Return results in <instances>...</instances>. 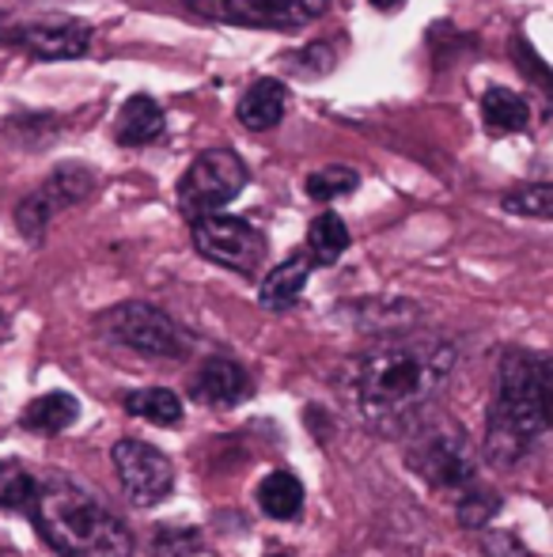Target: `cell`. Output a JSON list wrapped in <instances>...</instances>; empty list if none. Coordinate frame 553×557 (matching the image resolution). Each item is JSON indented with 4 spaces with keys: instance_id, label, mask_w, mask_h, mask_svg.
Returning <instances> with one entry per match:
<instances>
[{
    "instance_id": "13",
    "label": "cell",
    "mask_w": 553,
    "mask_h": 557,
    "mask_svg": "<svg viewBox=\"0 0 553 557\" xmlns=\"http://www.w3.org/2000/svg\"><path fill=\"white\" fill-rule=\"evenodd\" d=\"M307 277H311V258L307 255L285 258V262H280L277 270H269V277L262 281L259 304L266 311H288L296 300H300V293H303V285H307Z\"/></svg>"
},
{
    "instance_id": "17",
    "label": "cell",
    "mask_w": 553,
    "mask_h": 557,
    "mask_svg": "<svg viewBox=\"0 0 553 557\" xmlns=\"http://www.w3.org/2000/svg\"><path fill=\"white\" fill-rule=\"evenodd\" d=\"M259 508L269 520H296L303 512V482L292 470H274L259 482Z\"/></svg>"
},
{
    "instance_id": "25",
    "label": "cell",
    "mask_w": 553,
    "mask_h": 557,
    "mask_svg": "<svg viewBox=\"0 0 553 557\" xmlns=\"http://www.w3.org/2000/svg\"><path fill=\"white\" fill-rule=\"evenodd\" d=\"M50 216H53V209L46 206V198L38 190L27 194V198L20 201V209H15V224H20V232L27 235V239H42Z\"/></svg>"
},
{
    "instance_id": "10",
    "label": "cell",
    "mask_w": 553,
    "mask_h": 557,
    "mask_svg": "<svg viewBox=\"0 0 553 557\" xmlns=\"http://www.w3.org/2000/svg\"><path fill=\"white\" fill-rule=\"evenodd\" d=\"M12 35L8 42L23 46L27 53L42 61H68V58H84L91 46V27L80 20H68V15H42V20H27V23H12Z\"/></svg>"
},
{
    "instance_id": "18",
    "label": "cell",
    "mask_w": 553,
    "mask_h": 557,
    "mask_svg": "<svg viewBox=\"0 0 553 557\" xmlns=\"http://www.w3.org/2000/svg\"><path fill=\"white\" fill-rule=\"evenodd\" d=\"M353 235L338 213H318L307 227V258L311 265H334L349 250Z\"/></svg>"
},
{
    "instance_id": "19",
    "label": "cell",
    "mask_w": 553,
    "mask_h": 557,
    "mask_svg": "<svg viewBox=\"0 0 553 557\" xmlns=\"http://www.w3.org/2000/svg\"><path fill=\"white\" fill-rule=\"evenodd\" d=\"M481 117H486L489 133H519L527 122H531V107H527L524 96L508 88H489L481 96Z\"/></svg>"
},
{
    "instance_id": "21",
    "label": "cell",
    "mask_w": 553,
    "mask_h": 557,
    "mask_svg": "<svg viewBox=\"0 0 553 557\" xmlns=\"http://www.w3.org/2000/svg\"><path fill=\"white\" fill-rule=\"evenodd\" d=\"M35 490H38V478L27 474L23 462H15V459L0 462V508H4V512H23V508H30Z\"/></svg>"
},
{
    "instance_id": "2",
    "label": "cell",
    "mask_w": 553,
    "mask_h": 557,
    "mask_svg": "<svg viewBox=\"0 0 553 557\" xmlns=\"http://www.w3.org/2000/svg\"><path fill=\"white\" fill-rule=\"evenodd\" d=\"M550 357L531 349H504L497 364V395L489 406L486 451L493 462H519L550 429Z\"/></svg>"
},
{
    "instance_id": "14",
    "label": "cell",
    "mask_w": 553,
    "mask_h": 557,
    "mask_svg": "<svg viewBox=\"0 0 553 557\" xmlns=\"http://www.w3.org/2000/svg\"><path fill=\"white\" fill-rule=\"evenodd\" d=\"M163 122H167V117H163V107L155 103L152 96H134L118 111L114 137H118V145H129V148L152 145V140L163 133Z\"/></svg>"
},
{
    "instance_id": "16",
    "label": "cell",
    "mask_w": 553,
    "mask_h": 557,
    "mask_svg": "<svg viewBox=\"0 0 553 557\" xmlns=\"http://www.w3.org/2000/svg\"><path fill=\"white\" fill-rule=\"evenodd\" d=\"M76 418H80V403H76L68 391H50V395L27 403L20 425L27 429V433L58 436V433H65V429L73 425Z\"/></svg>"
},
{
    "instance_id": "11",
    "label": "cell",
    "mask_w": 553,
    "mask_h": 557,
    "mask_svg": "<svg viewBox=\"0 0 553 557\" xmlns=\"http://www.w3.org/2000/svg\"><path fill=\"white\" fill-rule=\"evenodd\" d=\"M247 395H251V375H247V368L231 357L201 360L198 372L190 375V398L193 403L228 410V406L243 403Z\"/></svg>"
},
{
    "instance_id": "27",
    "label": "cell",
    "mask_w": 553,
    "mask_h": 557,
    "mask_svg": "<svg viewBox=\"0 0 553 557\" xmlns=\"http://www.w3.org/2000/svg\"><path fill=\"white\" fill-rule=\"evenodd\" d=\"M481 554L486 557H531V550H527L524 539H519L516 531H486V535H481Z\"/></svg>"
},
{
    "instance_id": "29",
    "label": "cell",
    "mask_w": 553,
    "mask_h": 557,
    "mask_svg": "<svg viewBox=\"0 0 553 557\" xmlns=\"http://www.w3.org/2000/svg\"><path fill=\"white\" fill-rule=\"evenodd\" d=\"M266 557H292V554H266Z\"/></svg>"
},
{
    "instance_id": "7",
    "label": "cell",
    "mask_w": 553,
    "mask_h": 557,
    "mask_svg": "<svg viewBox=\"0 0 553 557\" xmlns=\"http://www.w3.org/2000/svg\"><path fill=\"white\" fill-rule=\"evenodd\" d=\"M190 224H193L190 227L193 247H198V255L209 258V262L243 273V277L259 273L262 262H266V235L251 221H239V216H224V213H205Z\"/></svg>"
},
{
    "instance_id": "5",
    "label": "cell",
    "mask_w": 553,
    "mask_h": 557,
    "mask_svg": "<svg viewBox=\"0 0 553 557\" xmlns=\"http://www.w3.org/2000/svg\"><path fill=\"white\" fill-rule=\"evenodd\" d=\"M247 178H251V171L231 148H209L178 178V209H183L186 221L221 213L224 206H231L243 194Z\"/></svg>"
},
{
    "instance_id": "26",
    "label": "cell",
    "mask_w": 553,
    "mask_h": 557,
    "mask_svg": "<svg viewBox=\"0 0 553 557\" xmlns=\"http://www.w3.org/2000/svg\"><path fill=\"white\" fill-rule=\"evenodd\" d=\"M285 65L292 69L296 76H323V73H330V65H334V50L323 42L303 46L300 53H288Z\"/></svg>"
},
{
    "instance_id": "6",
    "label": "cell",
    "mask_w": 553,
    "mask_h": 557,
    "mask_svg": "<svg viewBox=\"0 0 553 557\" xmlns=\"http://www.w3.org/2000/svg\"><path fill=\"white\" fill-rule=\"evenodd\" d=\"M99 334H106L111 342L126 345V349L148 352V357H183L186 352V334L167 311L152 308V304H118V308L103 311L96 319Z\"/></svg>"
},
{
    "instance_id": "22",
    "label": "cell",
    "mask_w": 553,
    "mask_h": 557,
    "mask_svg": "<svg viewBox=\"0 0 553 557\" xmlns=\"http://www.w3.org/2000/svg\"><path fill=\"white\" fill-rule=\"evenodd\" d=\"M361 186V175H356L353 168H341V163H330V168L315 171V175H307V198L311 201H338V198H349V194Z\"/></svg>"
},
{
    "instance_id": "24",
    "label": "cell",
    "mask_w": 553,
    "mask_h": 557,
    "mask_svg": "<svg viewBox=\"0 0 553 557\" xmlns=\"http://www.w3.org/2000/svg\"><path fill=\"white\" fill-rule=\"evenodd\" d=\"M501 206L508 209V213H516V216H535V221H550V216H553V186L550 183L519 186V190L504 194Z\"/></svg>"
},
{
    "instance_id": "9",
    "label": "cell",
    "mask_w": 553,
    "mask_h": 557,
    "mask_svg": "<svg viewBox=\"0 0 553 557\" xmlns=\"http://www.w3.org/2000/svg\"><path fill=\"white\" fill-rule=\"evenodd\" d=\"M111 459H114V470H118L122 485H126L129 500L140 508L160 505V500L175 490V467H171V459L155 444L126 436V441L114 444Z\"/></svg>"
},
{
    "instance_id": "28",
    "label": "cell",
    "mask_w": 553,
    "mask_h": 557,
    "mask_svg": "<svg viewBox=\"0 0 553 557\" xmlns=\"http://www.w3.org/2000/svg\"><path fill=\"white\" fill-rule=\"evenodd\" d=\"M372 4H376V8H379V12H394V8H399V4H402V0H372Z\"/></svg>"
},
{
    "instance_id": "8",
    "label": "cell",
    "mask_w": 553,
    "mask_h": 557,
    "mask_svg": "<svg viewBox=\"0 0 553 557\" xmlns=\"http://www.w3.org/2000/svg\"><path fill=\"white\" fill-rule=\"evenodd\" d=\"M186 4L205 20L236 23V27L292 30L323 20L330 0H186Z\"/></svg>"
},
{
    "instance_id": "12",
    "label": "cell",
    "mask_w": 553,
    "mask_h": 557,
    "mask_svg": "<svg viewBox=\"0 0 553 557\" xmlns=\"http://www.w3.org/2000/svg\"><path fill=\"white\" fill-rule=\"evenodd\" d=\"M285 107H288V91L285 84L274 81V76H262L247 88V96L239 99V122L247 129L262 133V129H274V125L285 117Z\"/></svg>"
},
{
    "instance_id": "23",
    "label": "cell",
    "mask_w": 553,
    "mask_h": 557,
    "mask_svg": "<svg viewBox=\"0 0 553 557\" xmlns=\"http://www.w3.org/2000/svg\"><path fill=\"white\" fill-rule=\"evenodd\" d=\"M501 512V493L486 490V485H474L463 493V500H458V523L470 531H481L493 523V516Z\"/></svg>"
},
{
    "instance_id": "20",
    "label": "cell",
    "mask_w": 553,
    "mask_h": 557,
    "mask_svg": "<svg viewBox=\"0 0 553 557\" xmlns=\"http://www.w3.org/2000/svg\"><path fill=\"white\" fill-rule=\"evenodd\" d=\"M126 410L134 413V418H144V421H152V425L171 429L183 421V398L167 387H144V391L126 395Z\"/></svg>"
},
{
    "instance_id": "4",
    "label": "cell",
    "mask_w": 553,
    "mask_h": 557,
    "mask_svg": "<svg viewBox=\"0 0 553 557\" xmlns=\"http://www.w3.org/2000/svg\"><path fill=\"white\" fill-rule=\"evenodd\" d=\"M406 433V462L428 485H436V490H463V485L474 482L478 455H474L466 429H458L451 418H428L425 413Z\"/></svg>"
},
{
    "instance_id": "15",
    "label": "cell",
    "mask_w": 553,
    "mask_h": 557,
    "mask_svg": "<svg viewBox=\"0 0 553 557\" xmlns=\"http://www.w3.org/2000/svg\"><path fill=\"white\" fill-rule=\"evenodd\" d=\"M96 186H99V178L91 168H84V163H61V168H53L50 178L38 186V194H42L46 206L58 213V209H65V206L88 201L91 194H96Z\"/></svg>"
},
{
    "instance_id": "3",
    "label": "cell",
    "mask_w": 553,
    "mask_h": 557,
    "mask_svg": "<svg viewBox=\"0 0 553 557\" xmlns=\"http://www.w3.org/2000/svg\"><path fill=\"white\" fill-rule=\"evenodd\" d=\"M30 520L58 557H134L129 528L84 485L50 474L38 482Z\"/></svg>"
},
{
    "instance_id": "1",
    "label": "cell",
    "mask_w": 553,
    "mask_h": 557,
    "mask_svg": "<svg viewBox=\"0 0 553 557\" xmlns=\"http://www.w3.org/2000/svg\"><path fill=\"white\" fill-rule=\"evenodd\" d=\"M458 364L448 337H384L356 352L345 368V395L364 425L379 433L410 429L432 410Z\"/></svg>"
}]
</instances>
